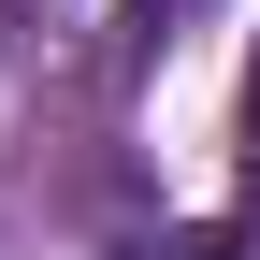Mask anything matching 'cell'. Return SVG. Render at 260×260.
Listing matches in <instances>:
<instances>
[{"mask_svg": "<svg viewBox=\"0 0 260 260\" xmlns=\"http://www.w3.org/2000/svg\"><path fill=\"white\" fill-rule=\"evenodd\" d=\"M159 260H260V232H174Z\"/></svg>", "mask_w": 260, "mask_h": 260, "instance_id": "cell-1", "label": "cell"}, {"mask_svg": "<svg viewBox=\"0 0 260 260\" xmlns=\"http://www.w3.org/2000/svg\"><path fill=\"white\" fill-rule=\"evenodd\" d=\"M130 15H188V0H130Z\"/></svg>", "mask_w": 260, "mask_h": 260, "instance_id": "cell-2", "label": "cell"}, {"mask_svg": "<svg viewBox=\"0 0 260 260\" xmlns=\"http://www.w3.org/2000/svg\"><path fill=\"white\" fill-rule=\"evenodd\" d=\"M246 116H260V73H246Z\"/></svg>", "mask_w": 260, "mask_h": 260, "instance_id": "cell-3", "label": "cell"}]
</instances>
